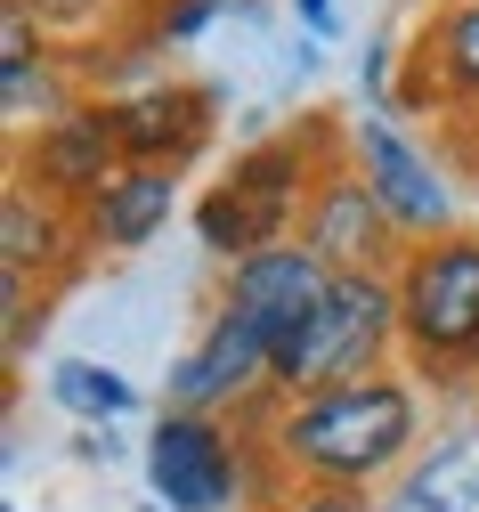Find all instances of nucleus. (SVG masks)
Segmentation results:
<instances>
[{
  "label": "nucleus",
  "mask_w": 479,
  "mask_h": 512,
  "mask_svg": "<svg viewBox=\"0 0 479 512\" xmlns=\"http://www.w3.org/2000/svg\"><path fill=\"white\" fill-rule=\"evenodd\" d=\"M439 139H447V147L471 163V179H479V114H471V122H455V131H439Z\"/></svg>",
  "instance_id": "b1692460"
},
{
  "label": "nucleus",
  "mask_w": 479,
  "mask_h": 512,
  "mask_svg": "<svg viewBox=\"0 0 479 512\" xmlns=\"http://www.w3.org/2000/svg\"><path fill=\"white\" fill-rule=\"evenodd\" d=\"M398 358L431 391L479 382V228L406 244V261H398Z\"/></svg>",
  "instance_id": "7ed1b4c3"
},
{
  "label": "nucleus",
  "mask_w": 479,
  "mask_h": 512,
  "mask_svg": "<svg viewBox=\"0 0 479 512\" xmlns=\"http://www.w3.org/2000/svg\"><path fill=\"white\" fill-rule=\"evenodd\" d=\"M147 512H163V504H147Z\"/></svg>",
  "instance_id": "393cba45"
},
{
  "label": "nucleus",
  "mask_w": 479,
  "mask_h": 512,
  "mask_svg": "<svg viewBox=\"0 0 479 512\" xmlns=\"http://www.w3.org/2000/svg\"><path fill=\"white\" fill-rule=\"evenodd\" d=\"M49 399L74 415V423H122L130 407H139V382L114 374L106 358H57L49 366Z\"/></svg>",
  "instance_id": "a211bd4d"
},
{
  "label": "nucleus",
  "mask_w": 479,
  "mask_h": 512,
  "mask_svg": "<svg viewBox=\"0 0 479 512\" xmlns=\"http://www.w3.org/2000/svg\"><path fill=\"white\" fill-rule=\"evenodd\" d=\"M341 147H350V122H333V114H309V122H293V131L244 147V155L195 196V236H203V252L236 269V261H252V252H268V244H293L309 187L325 179V163H333Z\"/></svg>",
  "instance_id": "f03ea898"
},
{
  "label": "nucleus",
  "mask_w": 479,
  "mask_h": 512,
  "mask_svg": "<svg viewBox=\"0 0 479 512\" xmlns=\"http://www.w3.org/2000/svg\"><path fill=\"white\" fill-rule=\"evenodd\" d=\"M252 447V480L260 504L285 488H390L423 464V382L415 374H366V382H333L309 399H268L244 423Z\"/></svg>",
  "instance_id": "f257e3e1"
},
{
  "label": "nucleus",
  "mask_w": 479,
  "mask_h": 512,
  "mask_svg": "<svg viewBox=\"0 0 479 512\" xmlns=\"http://www.w3.org/2000/svg\"><path fill=\"white\" fill-rule=\"evenodd\" d=\"M147 480H155L163 512H236L244 488L260 496L244 431L228 439L220 415H179V407H163L147 423Z\"/></svg>",
  "instance_id": "423d86ee"
},
{
  "label": "nucleus",
  "mask_w": 479,
  "mask_h": 512,
  "mask_svg": "<svg viewBox=\"0 0 479 512\" xmlns=\"http://www.w3.org/2000/svg\"><path fill=\"white\" fill-rule=\"evenodd\" d=\"M25 9L41 17V33L74 57V66H90V49H98L106 33H122V25L147 41V17H155L147 0H25ZM147 49H155V41H147Z\"/></svg>",
  "instance_id": "f3484780"
},
{
  "label": "nucleus",
  "mask_w": 479,
  "mask_h": 512,
  "mask_svg": "<svg viewBox=\"0 0 479 512\" xmlns=\"http://www.w3.org/2000/svg\"><path fill=\"white\" fill-rule=\"evenodd\" d=\"M57 41L41 33V17L25 9V0H0V66H33V57H49Z\"/></svg>",
  "instance_id": "412c9836"
},
{
  "label": "nucleus",
  "mask_w": 479,
  "mask_h": 512,
  "mask_svg": "<svg viewBox=\"0 0 479 512\" xmlns=\"http://www.w3.org/2000/svg\"><path fill=\"white\" fill-rule=\"evenodd\" d=\"M0 309H9V366H17V358H33V334L49 326V293L25 277H0Z\"/></svg>",
  "instance_id": "aec40b11"
},
{
  "label": "nucleus",
  "mask_w": 479,
  "mask_h": 512,
  "mask_svg": "<svg viewBox=\"0 0 479 512\" xmlns=\"http://www.w3.org/2000/svg\"><path fill=\"white\" fill-rule=\"evenodd\" d=\"M479 504V447L471 439H447L439 456H423L406 480H390L374 496V512H471Z\"/></svg>",
  "instance_id": "dca6fc26"
},
{
  "label": "nucleus",
  "mask_w": 479,
  "mask_h": 512,
  "mask_svg": "<svg viewBox=\"0 0 479 512\" xmlns=\"http://www.w3.org/2000/svg\"><path fill=\"white\" fill-rule=\"evenodd\" d=\"M220 9H236V0H155V17H147V41L171 49V41H203L220 25Z\"/></svg>",
  "instance_id": "6ab92c4d"
},
{
  "label": "nucleus",
  "mask_w": 479,
  "mask_h": 512,
  "mask_svg": "<svg viewBox=\"0 0 479 512\" xmlns=\"http://www.w3.org/2000/svg\"><path fill=\"white\" fill-rule=\"evenodd\" d=\"M171 212H179V171H139L130 163L82 212V236H90V252H147L171 228Z\"/></svg>",
  "instance_id": "4468645a"
},
{
  "label": "nucleus",
  "mask_w": 479,
  "mask_h": 512,
  "mask_svg": "<svg viewBox=\"0 0 479 512\" xmlns=\"http://www.w3.org/2000/svg\"><path fill=\"white\" fill-rule=\"evenodd\" d=\"M114 106V139L139 171H179L212 155L220 139V90L212 82H139V90H106Z\"/></svg>",
  "instance_id": "9d476101"
},
{
  "label": "nucleus",
  "mask_w": 479,
  "mask_h": 512,
  "mask_svg": "<svg viewBox=\"0 0 479 512\" xmlns=\"http://www.w3.org/2000/svg\"><path fill=\"white\" fill-rule=\"evenodd\" d=\"M90 90H82V66L65 49H49V57H33V66H0V114H9V131L17 139H33L41 122H57V114H74Z\"/></svg>",
  "instance_id": "2eb2a0df"
},
{
  "label": "nucleus",
  "mask_w": 479,
  "mask_h": 512,
  "mask_svg": "<svg viewBox=\"0 0 479 512\" xmlns=\"http://www.w3.org/2000/svg\"><path fill=\"white\" fill-rule=\"evenodd\" d=\"M293 17H301L309 33H341V9H333V0H293Z\"/></svg>",
  "instance_id": "5701e85b"
},
{
  "label": "nucleus",
  "mask_w": 479,
  "mask_h": 512,
  "mask_svg": "<svg viewBox=\"0 0 479 512\" xmlns=\"http://www.w3.org/2000/svg\"><path fill=\"white\" fill-rule=\"evenodd\" d=\"M260 512H374V496H350V488H285V496H268Z\"/></svg>",
  "instance_id": "4be33fe9"
},
{
  "label": "nucleus",
  "mask_w": 479,
  "mask_h": 512,
  "mask_svg": "<svg viewBox=\"0 0 479 512\" xmlns=\"http://www.w3.org/2000/svg\"><path fill=\"white\" fill-rule=\"evenodd\" d=\"M398 114H431L439 131L479 114V0H439L431 25L406 41V74L390 90Z\"/></svg>",
  "instance_id": "9b49d317"
},
{
  "label": "nucleus",
  "mask_w": 479,
  "mask_h": 512,
  "mask_svg": "<svg viewBox=\"0 0 479 512\" xmlns=\"http://www.w3.org/2000/svg\"><path fill=\"white\" fill-rule=\"evenodd\" d=\"M268 399H277V342H268L252 317H236L228 301L203 317V334L187 358H171L163 374V407L179 415H260Z\"/></svg>",
  "instance_id": "39448f33"
},
{
  "label": "nucleus",
  "mask_w": 479,
  "mask_h": 512,
  "mask_svg": "<svg viewBox=\"0 0 479 512\" xmlns=\"http://www.w3.org/2000/svg\"><path fill=\"white\" fill-rule=\"evenodd\" d=\"M398 358V277H333L325 309L277 350V399L366 382Z\"/></svg>",
  "instance_id": "20e7f679"
},
{
  "label": "nucleus",
  "mask_w": 479,
  "mask_h": 512,
  "mask_svg": "<svg viewBox=\"0 0 479 512\" xmlns=\"http://www.w3.org/2000/svg\"><path fill=\"white\" fill-rule=\"evenodd\" d=\"M350 163H358V179L374 187V204L390 212V228L406 244L455 236V179L439 171V155L423 139H406L398 114H358L350 122Z\"/></svg>",
  "instance_id": "0eeeda50"
},
{
  "label": "nucleus",
  "mask_w": 479,
  "mask_h": 512,
  "mask_svg": "<svg viewBox=\"0 0 479 512\" xmlns=\"http://www.w3.org/2000/svg\"><path fill=\"white\" fill-rule=\"evenodd\" d=\"M122 171H130V155L114 139V106L82 98L74 114H57V122H41L33 139H17V171L9 179H25L33 196H49L65 212H90Z\"/></svg>",
  "instance_id": "6e6552de"
},
{
  "label": "nucleus",
  "mask_w": 479,
  "mask_h": 512,
  "mask_svg": "<svg viewBox=\"0 0 479 512\" xmlns=\"http://www.w3.org/2000/svg\"><path fill=\"white\" fill-rule=\"evenodd\" d=\"M82 212H65L49 196H33L25 179H9V196H0V277H25L41 293H57L65 277L82 269Z\"/></svg>",
  "instance_id": "ddd939ff"
},
{
  "label": "nucleus",
  "mask_w": 479,
  "mask_h": 512,
  "mask_svg": "<svg viewBox=\"0 0 479 512\" xmlns=\"http://www.w3.org/2000/svg\"><path fill=\"white\" fill-rule=\"evenodd\" d=\"M301 244L317 252L333 277H398L406 236L390 228V212L374 204V187L358 179L350 147H341V155L325 163V179L309 187V204H301Z\"/></svg>",
  "instance_id": "1a4fd4ad"
},
{
  "label": "nucleus",
  "mask_w": 479,
  "mask_h": 512,
  "mask_svg": "<svg viewBox=\"0 0 479 512\" xmlns=\"http://www.w3.org/2000/svg\"><path fill=\"white\" fill-rule=\"evenodd\" d=\"M325 293H333V269L317 261L301 236H293V244L252 252V261H236V269H228V285H220V301H228L236 317H252V326L277 342V350L309 326L317 309H325Z\"/></svg>",
  "instance_id": "f8f14e48"
}]
</instances>
